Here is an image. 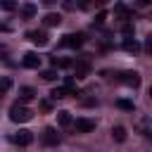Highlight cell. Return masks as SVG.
Listing matches in <instances>:
<instances>
[{
  "label": "cell",
  "mask_w": 152,
  "mask_h": 152,
  "mask_svg": "<svg viewBox=\"0 0 152 152\" xmlns=\"http://www.w3.org/2000/svg\"><path fill=\"white\" fill-rule=\"evenodd\" d=\"M31 119H33V112H31L26 104L14 102V104L10 107V121H14V124H26V121H31Z\"/></svg>",
  "instance_id": "obj_1"
},
{
  "label": "cell",
  "mask_w": 152,
  "mask_h": 152,
  "mask_svg": "<svg viewBox=\"0 0 152 152\" xmlns=\"http://www.w3.org/2000/svg\"><path fill=\"white\" fill-rule=\"evenodd\" d=\"M83 43H86V33H66L59 45H64V48H81Z\"/></svg>",
  "instance_id": "obj_2"
},
{
  "label": "cell",
  "mask_w": 152,
  "mask_h": 152,
  "mask_svg": "<svg viewBox=\"0 0 152 152\" xmlns=\"http://www.w3.org/2000/svg\"><path fill=\"white\" fill-rule=\"evenodd\" d=\"M119 81L126 83L128 88H138V86L142 83V78H140L138 71H121V74H119Z\"/></svg>",
  "instance_id": "obj_3"
},
{
  "label": "cell",
  "mask_w": 152,
  "mask_h": 152,
  "mask_svg": "<svg viewBox=\"0 0 152 152\" xmlns=\"http://www.w3.org/2000/svg\"><path fill=\"white\" fill-rule=\"evenodd\" d=\"M26 38H28L33 45H38V48H45V45L50 43V36H48L43 28H40V31H28V33H26Z\"/></svg>",
  "instance_id": "obj_4"
},
{
  "label": "cell",
  "mask_w": 152,
  "mask_h": 152,
  "mask_svg": "<svg viewBox=\"0 0 152 152\" xmlns=\"http://www.w3.org/2000/svg\"><path fill=\"white\" fill-rule=\"evenodd\" d=\"M12 142H14V145H19V147H26V145H31V142H33V133H31V131H26V128H21V131H17V133L12 135Z\"/></svg>",
  "instance_id": "obj_5"
},
{
  "label": "cell",
  "mask_w": 152,
  "mask_h": 152,
  "mask_svg": "<svg viewBox=\"0 0 152 152\" xmlns=\"http://www.w3.org/2000/svg\"><path fill=\"white\" fill-rule=\"evenodd\" d=\"M71 126L76 128V133H90V131H95V121L93 119H76Z\"/></svg>",
  "instance_id": "obj_6"
},
{
  "label": "cell",
  "mask_w": 152,
  "mask_h": 152,
  "mask_svg": "<svg viewBox=\"0 0 152 152\" xmlns=\"http://www.w3.org/2000/svg\"><path fill=\"white\" fill-rule=\"evenodd\" d=\"M21 64H24L26 69H38V66H40V55H38V52H26L24 59H21Z\"/></svg>",
  "instance_id": "obj_7"
},
{
  "label": "cell",
  "mask_w": 152,
  "mask_h": 152,
  "mask_svg": "<svg viewBox=\"0 0 152 152\" xmlns=\"http://www.w3.org/2000/svg\"><path fill=\"white\" fill-rule=\"evenodd\" d=\"M31 100H36V88H31V86H21V88H19V100H17V102L26 104V102H31Z\"/></svg>",
  "instance_id": "obj_8"
},
{
  "label": "cell",
  "mask_w": 152,
  "mask_h": 152,
  "mask_svg": "<svg viewBox=\"0 0 152 152\" xmlns=\"http://www.w3.org/2000/svg\"><path fill=\"white\" fill-rule=\"evenodd\" d=\"M43 142H45V145H57V142H59V133H57V128L48 126V128L43 131Z\"/></svg>",
  "instance_id": "obj_9"
},
{
  "label": "cell",
  "mask_w": 152,
  "mask_h": 152,
  "mask_svg": "<svg viewBox=\"0 0 152 152\" xmlns=\"http://www.w3.org/2000/svg\"><path fill=\"white\" fill-rule=\"evenodd\" d=\"M59 24H62V17L55 14V12H48V14L43 17V26H48V28H50V26H59Z\"/></svg>",
  "instance_id": "obj_10"
},
{
  "label": "cell",
  "mask_w": 152,
  "mask_h": 152,
  "mask_svg": "<svg viewBox=\"0 0 152 152\" xmlns=\"http://www.w3.org/2000/svg\"><path fill=\"white\" fill-rule=\"evenodd\" d=\"M57 124H59L62 128H69V126L74 124V119H71V114H69L66 109H62V112H57Z\"/></svg>",
  "instance_id": "obj_11"
},
{
  "label": "cell",
  "mask_w": 152,
  "mask_h": 152,
  "mask_svg": "<svg viewBox=\"0 0 152 152\" xmlns=\"http://www.w3.org/2000/svg\"><path fill=\"white\" fill-rule=\"evenodd\" d=\"M50 62H52V69H57V66L66 69V66H71V64H74L69 57H57V55H55V57H50Z\"/></svg>",
  "instance_id": "obj_12"
},
{
  "label": "cell",
  "mask_w": 152,
  "mask_h": 152,
  "mask_svg": "<svg viewBox=\"0 0 152 152\" xmlns=\"http://www.w3.org/2000/svg\"><path fill=\"white\" fill-rule=\"evenodd\" d=\"M112 140L114 142H124L126 140V128L124 126H114L112 128Z\"/></svg>",
  "instance_id": "obj_13"
},
{
  "label": "cell",
  "mask_w": 152,
  "mask_h": 152,
  "mask_svg": "<svg viewBox=\"0 0 152 152\" xmlns=\"http://www.w3.org/2000/svg\"><path fill=\"white\" fill-rule=\"evenodd\" d=\"M124 50H126V52H138V50H140V45H138V40H135V38H131V36H128V38H124Z\"/></svg>",
  "instance_id": "obj_14"
},
{
  "label": "cell",
  "mask_w": 152,
  "mask_h": 152,
  "mask_svg": "<svg viewBox=\"0 0 152 152\" xmlns=\"http://www.w3.org/2000/svg\"><path fill=\"white\" fill-rule=\"evenodd\" d=\"M90 71V64L86 62V59H81V62H76V78H83L86 74Z\"/></svg>",
  "instance_id": "obj_15"
},
{
  "label": "cell",
  "mask_w": 152,
  "mask_h": 152,
  "mask_svg": "<svg viewBox=\"0 0 152 152\" xmlns=\"http://www.w3.org/2000/svg\"><path fill=\"white\" fill-rule=\"evenodd\" d=\"M21 17H24V19H33V17H36V5H33V2H26V5L21 7Z\"/></svg>",
  "instance_id": "obj_16"
},
{
  "label": "cell",
  "mask_w": 152,
  "mask_h": 152,
  "mask_svg": "<svg viewBox=\"0 0 152 152\" xmlns=\"http://www.w3.org/2000/svg\"><path fill=\"white\" fill-rule=\"evenodd\" d=\"M116 107H119V109H126V112H133V109H135V104H133V100H126V97H121V100H116Z\"/></svg>",
  "instance_id": "obj_17"
},
{
  "label": "cell",
  "mask_w": 152,
  "mask_h": 152,
  "mask_svg": "<svg viewBox=\"0 0 152 152\" xmlns=\"http://www.w3.org/2000/svg\"><path fill=\"white\" fill-rule=\"evenodd\" d=\"M64 90H66V95H76V83H74L71 76L64 78Z\"/></svg>",
  "instance_id": "obj_18"
},
{
  "label": "cell",
  "mask_w": 152,
  "mask_h": 152,
  "mask_svg": "<svg viewBox=\"0 0 152 152\" xmlns=\"http://www.w3.org/2000/svg\"><path fill=\"white\" fill-rule=\"evenodd\" d=\"M114 12H116L121 19H131V10H128L126 5H116V7H114Z\"/></svg>",
  "instance_id": "obj_19"
},
{
  "label": "cell",
  "mask_w": 152,
  "mask_h": 152,
  "mask_svg": "<svg viewBox=\"0 0 152 152\" xmlns=\"http://www.w3.org/2000/svg\"><path fill=\"white\" fill-rule=\"evenodd\" d=\"M0 10H5V12H14V10H17V0H0Z\"/></svg>",
  "instance_id": "obj_20"
},
{
  "label": "cell",
  "mask_w": 152,
  "mask_h": 152,
  "mask_svg": "<svg viewBox=\"0 0 152 152\" xmlns=\"http://www.w3.org/2000/svg\"><path fill=\"white\" fill-rule=\"evenodd\" d=\"M12 88V78L10 76H0V93H7Z\"/></svg>",
  "instance_id": "obj_21"
},
{
  "label": "cell",
  "mask_w": 152,
  "mask_h": 152,
  "mask_svg": "<svg viewBox=\"0 0 152 152\" xmlns=\"http://www.w3.org/2000/svg\"><path fill=\"white\" fill-rule=\"evenodd\" d=\"M40 78L43 81H55L57 78V71L55 69H45V71H40Z\"/></svg>",
  "instance_id": "obj_22"
},
{
  "label": "cell",
  "mask_w": 152,
  "mask_h": 152,
  "mask_svg": "<svg viewBox=\"0 0 152 152\" xmlns=\"http://www.w3.org/2000/svg\"><path fill=\"white\" fill-rule=\"evenodd\" d=\"M50 97H52V100H62V97H66V90H64V88H55V90L50 93Z\"/></svg>",
  "instance_id": "obj_23"
},
{
  "label": "cell",
  "mask_w": 152,
  "mask_h": 152,
  "mask_svg": "<svg viewBox=\"0 0 152 152\" xmlns=\"http://www.w3.org/2000/svg\"><path fill=\"white\" fill-rule=\"evenodd\" d=\"M121 33H124V36H133V24H131V21H124Z\"/></svg>",
  "instance_id": "obj_24"
},
{
  "label": "cell",
  "mask_w": 152,
  "mask_h": 152,
  "mask_svg": "<svg viewBox=\"0 0 152 152\" xmlns=\"http://www.w3.org/2000/svg\"><path fill=\"white\" fill-rule=\"evenodd\" d=\"M62 7H64V10H69V12H71V10H74V7H76V5H74V0H62Z\"/></svg>",
  "instance_id": "obj_25"
},
{
  "label": "cell",
  "mask_w": 152,
  "mask_h": 152,
  "mask_svg": "<svg viewBox=\"0 0 152 152\" xmlns=\"http://www.w3.org/2000/svg\"><path fill=\"white\" fill-rule=\"evenodd\" d=\"M50 107H52V104H50L48 100H43V102H40V109H43V112H50Z\"/></svg>",
  "instance_id": "obj_26"
},
{
  "label": "cell",
  "mask_w": 152,
  "mask_h": 152,
  "mask_svg": "<svg viewBox=\"0 0 152 152\" xmlns=\"http://www.w3.org/2000/svg\"><path fill=\"white\" fill-rule=\"evenodd\" d=\"M104 17H107V14H104V12H100V14L95 17V24H102V21H104Z\"/></svg>",
  "instance_id": "obj_27"
},
{
  "label": "cell",
  "mask_w": 152,
  "mask_h": 152,
  "mask_svg": "<svg viewBox=\"0 0 152 152\" xmlns=\"http://www.w3.org/2000/svg\"><path fill=\"white\" fill-rule=\"evenodd\" d=\"M40 5H45V7H52V5H57V0H40Z\"/></svg>",
  "instance_id": "obj_28"
},
{
  "label": "cell",
  "mask_w": 152,
  "mask_h": 152,
  "mask_svg": "<svg viewBox=\"0 0 152 152\" xmlns=\"http://www.w3.org/2000/svg\"><path fill=\"white\" fill-rule=\"evenodd\" d=\"M0 31H2V33H7V31H12V26H10V24H0Z\"/></svg>",
  "instance_id": "obj_29"
},
{
  "label": "cell",
  "mask_w": 152,
  "mask_h": 152,
  "mask_svg": "<svg viewBox=\"0 0 152 152\" xmlns=\"http://www.w3.org/2000/svg\"><path fill=\"white\" fill-rule=\"evenodd\" d=\"M138 5H140V7H145V5H150V0H138Z\"/></svg>",
  "instance_id": "obj_30"
},
{
  "label": "cell",
  "mask_w": 152,
  "mask_h": 152,
  "mask_svg": "<svg viewBox=\"0 0 152 152\" xmlns=\"http://www.w3.org/2000/svg\"><path fill=\"white\" fill-rule=\"evenodd\" d=\"M100 2H109V0H100Z\"/></svg>",
  "instance_id": "obj_31"
}]
</instances>
